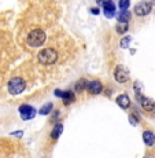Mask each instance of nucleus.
Instances as JSON below:
<instances>
[{
    "instance_id": "nucleus-1",
    "label": "nucleus",
    "mask_w": 155,
    "mask_h": 158,
    "mask_svg": "<svg viewBox=\"0 0 155 158\" xmlns=\"http://www.w3.org/2000/svg\"><path fill=\"white\" fill-rule=\"evenodd\" d=\"M45 40H47V35L41 29L32 30L28 35V39H26V41H28V44L30 47H41L45 43Z\"/></svg>"
},
{
    "instance_id": "nucleus-2",
    "label": "nucleus",
    "mask_w": 155,
    "mask_h": 158,
    "mask_svg": "<svg viewBox=\"0 0 155 158\" xmlns=\"http://www.w3.org/2000/svg\"><path fill=\"white\" fill-rule=\"evenodd\" d=\"M37 59L41 65H54L58 60V52L54 48H44L37 54Z\"/></svg>"
},
{
    "instance_id": "nucleus-3",
    "label": "nucleus",
    "mask_w": 155,
    "mask_h": 158,
    "mask_svg": "<svg viewBox=\"0 0 155 158\" xmlns=\"http://www.w3.org/2000/svg\"><path fill=\"white\" fill-rule=\"evenodd\" d=\"M7 88L11 95H19V94H22L25 91V81L21 77H13L8 81Z\"/></svg>"
},
{
    "instance_id": "nucleus-4",
    "label": "nucleus",
    "mask_w": 155,
    "mask_h": 158,
    "mask_svg": "<svg viewBox=\"0 0 155 158\" xmlns=\"http://www.w3.org/2000/svg\"><path fill=\"white\" fill-rule=\"evenodd\" d=\"M151 10H153V3L139 2V3H136L135 8H133V13H135V15H137V17H145V15H148L151 13Z\"/></svg>"
},
{
    "instance_id": "nucleus-5",
    "label": "nucleus",
    "mask_w": 155,
    "mask_h": 158,
    "mask_svg": "<svg viewBox=\"0 0 155 158\" xmlns=\"http://www.w3.org/2000/svg\"><path fill=\"white\" fill-rule=\"evenodd\" d=\"M129 77H130L129 70H128L125 66L118 65L117 68H115V70H114V78H115V81H117V83L125 84L126 81H129Z\"/></svg>"
},
{
    "instance_id": "nucleus-6",
    "label": "nucleus",
    "mask_w": 155,
    "mask_h": 158,
    "mask_svg": "<svg viewBox=\"0 0 155 158\" xmlns=\"http://www.w3.org/2000/svg\"><path fill=\"white\" fill-rule=\"evenodd\" d=\"M18 110H19V115L23 121L32 120V118L36 115V109L30 105H21Z\"/></svg>"
},
{
    "instance_id": "nucleus-7",
    "label": "nucleus",
    "mask_w": 155,
    "mask_h": 158,
    "mask_svg": "<svg viewBox=\"0 0 155 158\" xmlns=\"http://www.w3.org/2000/svg\"><path fill=\"white\" fill-rule=\"evenodd\" d=\"M136 96H137V101L141 105L143 110H145V111L155 110V102L153 101V99L147 98V96H143V95H136Z\"/></svg>"
},
{
    "instance_id": "nucleus-8",
    "label": "nucleus",
    "mask_w": 155,
    "mask_h": 158,
    "mask_svg": "<svg viewBox=\"0 0 155 158\" xmlns=\"http://www.w3.org/2000/svg\"><path fill=\"white\" fill-rule=\"evenodd\" d=\"M102 7H103V13H104V15L107 18H113L115 15V4H114V2H111V0L103 2Z\"/></svg>"
},
{
    "instance_id": "nucleus-9",
    "label": "nucleus",
    "mask_w": 155,
    "mask_h": 158,
    "mask_svg": "<svg viewBox=\"0 0 155 158\" xmlns=\"http://www.w3.org/2000/svg\"><path fill=\"white\" fill-rule=\"evenodd\" d=\"M103 89V85L102 83H100L99 80H93V81H89V84H88V94H91V95H99L100 92H102Z\"/></svg>"
},
{
    "instance_id": "nucleus-10",
    "label": "nucleus",
    "mask_w": 155,
    "mask_h": 158,
    "mask_svg": "<svg viewBox=\"0 0 155 158\" xmlns=\"http://www.w3.org/2000/svg\"><path fill=\"white\" fill-rule=\"evenodd\" d=\"M115 102H117V105L120 106L121 109H129L130 107V99L126 94H121V95H118L117 99H115Z\"/></svg>"
},
{
    "instance_id": "nucleus-11",
    "label": "nucleus",
    "mask_w": 155,
    "mask_h": 158,
    "mask_svg": "<svg viewBox=\"0 0 155 158\" xmlns=\"http://www.w3.org/2000/svg\"><path fill=\"white\" fill-rule=\"evenodd\" d=\"M143 140H144L145 146H148V147L154 146L155 144V135H154V132H151V131H144V132H143Z\"/></svg>"
},
{
    "instance_id": "nucleus-12",
    "label": "nucleus",
    "mask_w": 155,
    "mask_h": 158,
    "mask_svg": "<svg viewBox=\"0 0 155 158\" xmlns=\"http://www.w3.org/2000/svg\"><path fill=\"white\" fill-rule=\"evenodd\" d=\"M74 101H75V95H74V92H73V91H65V92H63L62 102H63V105H65V106L71 105Z\"/></svg>"
},
{
    "instance_id": "nucleus-13",
    "label": "nucleus",
    "mask_w": 155,
    "mask_h": 158,
    "mask_svg": "<svg viewBox=\"0 0 155 158\" xmlns=\"http://www.w3.org/2000/svg\"><path fill=\"white\" fill-rule=\"evenodd\" d=\"M88 80L87 78H80V80L77 81V83L74 84V91L77 94H80V92H83V91H85L88 88Z\"/></svg>"
},
{
    "instance_id": "nucleus-14",
    "label": "nucleus",
    "mask_w": 155,
    "mask_h": 158,
    "mask_svg": "<svg viewBox=\"0 0 155 158\" xmlns=\"http://www.w3.org/2000/svg\"><path fill=\"white\" fill-rule=\"evenodd\" d=\"M132 17V13L129 10H125V11H121L118 14V23H128Z\"/></svg>"
},
{
    "instance_id": "nucleus-15",
    "label": "nucleus",
    "mask_w": 155,
    "mask_h": 158,
    "mask_svg": "<svg viewBox=\"0 0 155 158\" xmlns=\"http://www.w3.org/2000/svg\"><path fill=\"white\" fill-rule=\"evenodd\" d=\"M62 132H63V125L60 123H58V124H55V127L52 128V132H51V138L52 139H56L59 138L60 135H62Z\"/></svg>"
},
{
    "instance_id": "nucleus-16",
    "label": "nucleus",
    "mask_w": 155,
    "mask_h": 158,
    "mask_svg": "<svg viewBox=\"0 0 155 158\" xmlns=\"http://www.w3.org/2000/svg\"><path fill=\"white\" fill-rule=\"evenodd\" d=\"M52 110H54V105H52L51 102H48V103H45V105H43V106H41V109L39 110V114H41V115H47V114H50Z\"/></svg>"
},
{
    "instance_id": "nucleus-17",
    "label": "nucleus",
    "mask_w": 155,
    "mask_h": 158,
    "mask_svg": "<svg viewBox=\"0 0 155 158\" xmlns=\"http://www.w3.org/2000/svg\"><path fill=\"white\" fill-rule=\"evenodd\" d=\"M128 29H129V25H128V23H118V25L115 26V32H117L118 35H124V33H126Z\"/></svg>"
},
{
    "instance_id": "nucleus-18",
    "label": "nucleus",
    "mask_w": 155,
    "mask_h": 158,
    "mask_svg": "<svg viewBox=\"0 0 155 158\" xmlns=\"http://www.w3.org/2000/svg\"><path fill=\"white\" fill-rule=\"evenodd\" d=\"M130 41H132V37H130V36H125V37L120 41V47L121 48H128V47H129Z\"/></svg>"
},
{
    "instance_id": "nucleus-19",
    "label": "nucleus",
    "mask_w": 155,
    "mask_h": 158,
    "mask_svg": "<svg viewBox=\"0 0 155 158\" xmlns=\"http://www.w3.org/2000/svg\"><path fill=\"white\" fill-rule=\"evenodd\" d=\"M129 6H130L129 0H120V3H118V7L121 8V11L128 10V8H129Z\"/></svg>"
},
{
    "instance_id": "nucleus-20",
    "label": "nucleus",
    "mask_w": 155,
    "mask_h": 158,
    "mask_svg": "<svg viewBox=\"0 0 155 158\" xmlns=\"http://www.w3.org/2000/svg\"><path fill=\"white\" fill-rule=\"evenodd\" d=\"M129 123L132 124V125H137V124H139V120H137V118H136L133 114H130V115H129Z\"/></svg>"
},
{
    "instance_id": "nucleus-21",
    "label": "nucleus",
    "mask_w": 155,
    "mask_h": 158,
    "mask_svg": "<svg viewBox=\"0 0 155 158\" xmlns=\"http://www.w3.org/2000/svg\"><path fill=\"white\" fill-rule=\"evenodd\" d=\"M140 85H141L140 81H136V83H135V92H136V95H140V89H141Z\"/></svg>"
},
{
    "instance_id": "nucleus-22",
    "label": "nucleus",
    "mask_w": 155,
    "mask_h": 158,
    "mask_svg": "<svg viewBox=\"0 0 155 158\" xmlns=\"http://www.w3.org/2000/svg\"><path fill=\"white\" fill-rule=\"evenodd\" d=\"M58 118H59V110H55L52 113V115H51V121L55 123V121H58Z\"/></svg>"
},
{
    "instance_id": "nucleus-23",
    "label": "nucleus",
    "mask_w": 155,
    "mask_h": 158,
    "mask_svg": "<svg viewBox=\"0 0 155 158\" xmlns=\"http://www.w3.org/2000/svg\"><path fill=\"white\" fill-rule=\"evenodd\" d=\"M55 96H58V98H60L62 99V96H63V91H60V89H55Z\"/></svg>"
},
{
    "instance_id": "nucleus-24",
    "label": "nucleus",
    "mask_w": 155,
    "mask_h": 158,
    "mask_svg": "<svg viewBox=\"0 0 155 158\" xmlns=\"http://www.w3.org/2000/svg\"><path fill=\"white\" fill-rule=\"evenodd\" d=\"M91 13H92L93 15H98L100 11H99V8H91Z\"/></svg>"
},
{
    "instance_id": "nucleus-25",
    "label": "nucleus",
    "mask_w": 155,
    "mask_h": 158,
    "mask_svg": "<svg viewBox=\"0 0 155 158\" xmlns=\"http://www.w3.org/2000/svg\"><path fill=\"white\" fill-rule=\"evenodd\" d=\"M22 133H23L22 131H17V132H14L13 135H15V136H22Z\"/></svg>"
},
{
    "instance_id": "nucleus-26",
    "label": "nucleus",
    "mask_w": 155,
    "mask_h": 158,
    "mask_svg": "<svg viewBox=\"0 0 155 158\" xmlns=\"http://www.w3.org/2000/svg\"><path fill=\"white\" fill-rule=\"evenodd\" d=\"M154 117H155V110H154Z\"/></svg>"
},
{
    "instance_id": "nucleus-27",
    "label": "nucleus",
    "mask_w": 155,
    "mask_h": 158,
    "mask_svg": "<svg viewBox=\"0 0 155 158\" xmlns=\"http://www.w3.org/2000/svg\"><path fill=\"white\" fill-rule=\"evenodd\" d=\"M144 158H147V157H144Z\"/></svg>"
}]
</instances>
